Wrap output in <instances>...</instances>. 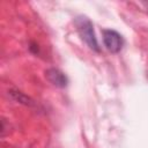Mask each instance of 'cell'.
<instances>
[{"label": "cell", "mask_w": 148, "mask_h": 148, "mask_svg": "<svg viewBox=\"0 0 148 148\" xmlns=\"http://www.w3.org/2000/svg\"><path fill=\"white\" fill-rule=\"evenodd\" d=\"M103 43L108 51L111 53H118L124 46V38L123 36L113 30V29H104L103 30Z\"/></svg>", "instance_id": "2"}, {"label": "cell", "mask_w": 148, "mask_h": 148, "mask_svg": "<svg viewBox=\"0 0 148 148\" xmlns=\"http://www.w3.org/2000/svg\"><path fill=\"white\" fill-rule=\"evenodd\" d=\"M8 92L10 95V97L15 102H17V103H21V104L27 105V106H34V105H36V103H35L34 99H31L29 96H27L24 92L17 90V89H10Z\"/></svg>", "instance_id": "4"}, {"label": "cell", "mask_w": 148, "mask_h": 148, "mask_svg": "<svg viewBox=\"0 0 148 148\" xmlns=\"http://www.w3.org/2000/svg\"><path fill=\"white\" fill-rule=\"evenodd\" d=\"M76 30L80 35V37L82 38V40L88 45V47L95 52H99L101 47L99 44L97 42L95 31H94V25L91 23V21L87 17V16H77L74 21Z\"/></svg>", "instance_id": "1"}, {"label": "cell", "mask_w": 148, "mask_h": 148, "mask_svg": "<svg viewBox=\"0 0 148 148\" xmlns=\"http://www.w3.org/2000/svg\"><path fill=\"white\" fill-rule=\"evenodd\" d=\"M45 77L51 84L58 88H65L68 84V77L58 68H47L45 71Z\"/></svg>", "instance_id": "3"}]
</instances>
